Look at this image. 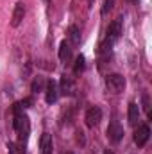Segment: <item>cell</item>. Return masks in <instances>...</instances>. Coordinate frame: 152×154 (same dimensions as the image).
Listing matches in <instances>:
<instances>
[{
    "label": "cell",
    "mask_w": 152,
    "mask_h": 154,
    "mask_svg": "<svg viewBox=\"0 0 152 154\" xmlns=\"http://www.w3.org/2000/svg\"><path fill=\"white\" fill-rule=\"evenodd\" d=\"M123 138V129H122V125L113 120L109 125H108V140L111 142V143H118L120 140Z\"/></svg>",
    "instance_id": "obj_4"
},
{
    "label": "cell",
    "mask_w": 152,
    "mask_h": 154,
    "mask_svg": "<svg viewBox=\"0 0 152 154\" xmlns=\"http://www.w3.org/2000/svg\"><path fill=\"white\" fill-rule=\"evenodd\" d=\"M143 109L147 111V115L150 116V102H149V97L143 95Z\"/></svg>",
    "instance_id": "obj_17"
},
{
    "label": "cell",
    "mask_w": 152,
    "mask_h": 154,
    "mask_svg": "<svg viewBox=\"0 0 152 154\" xmlns=\"http://www.w3.org/2000/svg\"><path fill=\"white\" fill-rule=\"evenodd\" d=\"M120 34H122V18H116L113 23L109 25V29H108V38H106V41H109L113 45L114 41L120 38Z\"/></svg>",
    "instance_id": "obj_6"
},
{
    "label": "cell",
    "mask_w": 152,
    "mask_h": 154,
    "mask_svg": "<svg viewBox=\"0 0 152 154\" xmlns=\"http://www.w3.org/2000/svg\"><path fill=\"white\" fill-rule=\"evenodd\" d=\"M149 136H150V129H149L147 124H143V125H140V127L136 129V133H134V143H136L138 147H143V145L149 142Z\"/></svg>",
    "instance_id": "obj_5"
},
{
    "label": "cell",
    "mask_w": 152,
    "mask_h": 154,
    "mask_svg": "<svg viewBox=\"0 0 152 154\" xmlns=\"http://www.w3.org/2000/svg\"><path fill=\"white\" fill-rule=\"evenodd\" d=\"M82 134H84L82 131H77V142H79V143H84V136H82Z\"/></svg>",
    "instance_id": "obj_18"
},
{
    "label": "cell",
    "mask_w": 152,
    "mask_h": 154,
    "mask_svg": "<svg viewBox=\"0 0 152 154\" xmlns=\"http://www.w3.org/2000/svg\"><path fill=\"white\" fill-rule=\"evenodd\" d=\"M66 154H74V152H66Z\"/></svg>",
    "instance_id": "obj_21"
},
{
    "label": "cell",
    "mask_w": 152,
    "mask_h": 154,
    "mask_svg": "<svg viewBox=\"0 0 152 154\" xmlns=\"http://www.w3.org/2000/svg\"><path fill=\"white\" fill-rule=\"evenodd\" d=\"M74 91H75L74 79L65 74V75L61 77V93H63V95H74Z\"/></svg>",
    "instance_id": "obj_10"
},
{
    "label": "cell",
    "mask_w": 152,
    "mask_h": 154,
    "mask_svg": "<svg viewBox=\"0 0 152 154\" xmlns=\"http://www.w3.org/2000/svg\"><path fill=\"white\" fill-rule=\"evenodd\" d=\"M106 86L113 91V93H122L125 88V79L120 74H111L106 77Z\"/></svg>",
    "instance_id": "obj_2"
},
{
    "label": "cell",
    "mask_w": 152,
    "mask_h": 154,
    "mask_svg": "<svg viewBox=\"0 0 152 154\" xmlns=\"http://www.w3.org/2000/svg\"><path fill=\"white\" fill-rule=\"evenodd\" d=\"M59 59H61L65 65L72 61V47H70V43L61 41V45H59Z\"/></svg>",
    "instance_id": "obj_11"
},
{
    "label": "cell",
    "mask_w": 152,
    "mask_h": 154,
    "mask_svg": "<svg viewBox=\"0 0 152 154\" xmlns=\"http://www.w3.org/2000/svg\"><path fill=\"white\" fill-rule=\"evenodd\" d=\"M45 86H47V81L43 79V77H36L34 81H32V91L34 93H38V91H45Z\"/></svg>",
    "instance_id": "obj_14"
},
{
    "label": "cell",
    "mask_w": 152,
    "mask_h": 154,
    "mask_svg": "<svg viewBox=\"0 0 152 154\" xmlns=\"http://www.w3.org/2000/svg\"><path fill=\"white\" fill-rule=\"evenodd\" d=\"M68 38H70V43L75 45V47L81 43V31L77 29L75 25H72V27L68 29Z\"/></svg>",
    "instance_id": "obj_13"
},
{
    "label": "cell",
    "mask_w": 152,
    "mask_h": 154,
    "mask_svg": "<svg viewBox=\"0 0 152 154\" xmlns=\"http://www.w3.org/2000/svg\"><path fill=\"white\" fill-rule=\"evenodd\" d=\"M23 16H25V4H23V2H18V4L14 5V11H13L11 25H13V27H18V25L22 23Z\"/></svg>",
    "instance_id": "obj_9"
},
{
    "label": "cell",
    "mask_w": 152,
    "mask_h": 154,
    "mask_svg": "<svg viewBox=\"0 0 152 154\" xmlns=\"http://www.w3.org/2000/svg\"><path fill=\"white\" fill-rule=\"evenodd\" d=\"M127 118H129V124H131V125H136V124H138V120H140V108H138L136 102H131V104H129Z\"/></svg>",
    "instance_id": "obj_12"
},
{
    "label": "cell",
    "mask_w": 152,
    "mask_h": 154,
    "mask_svg": "<svg viewBox=\"0 0 152 154\" xmlns=\"http://www.w3.org/2000/svg\"><path fill=\"white\" fill-rule=\"evenodd\" d=\"M114 5V0H104V5H102V14H108Z\"/></svg>",
    "instance_id": "obj_16"
},
{
    "label": "cell",
    "mask_w": 152,
    "mask_h": 154,
    "mask_svg": "<svg viewBox=\"0 0 152 154\" xmlns=\"http://www.w3.org/2000/svg\"><path fill=\"white\" fill-rule=\"evenodd\" d=\"M54 152V142L48 133H43L39 138V154H52Z\"/></svg>",
    "instance_id": "obj_8"
},
{
    "label": "cell",
    "mask_w": 152,
    "mask_h": 154,
    "mask_svg": "<svg viewBox=\"0 0 152 154\" xmlns=\"http://www.w3.org/2000/svg\"><path fill=\"white\" fill-rule=\"evenodd\" d=\"M59 97V90H57V84L54 81H48L47 86H45V100L48 104H54Z\"/></svg>",
    "instance_id": "obj_7"
},
{
    "label": "cell",
    "mask_w": 152,
    "mask_h": 154,
    "mask_svg": "<svg viewBox=\"0 0 152 154\" xmlns=\"http://www.w3.org/2000/svg\"><path fill=\"white\" fill-rule=\"evenodd\" d=\"M84 68H86V59H84V56H77L75 65H74V72H75V74H81V72H84Z\"/></svg>",
    "instance_id": "obj_15"
},
{
    "label": "cell",
    "mask_w": 152,
    "mask_h": 154,
    "mask_svg": "<svg viewBox=\"0 0 152 154\" xmlns=\"http://www.w3.org/2000/svg\"><path fill=\"white\" fill-rule=\"evenodd\" d=\"M84 120H86V125H88V127H97V125L100 124V120H102V109L97 108V106L90 108V109L86 111Z\"/></svg>",
    "instance_id": "obj_3"
},
{
    "label": "cell",
    "mask_w": 152,
    "mask_h": 154,
    "mask_svg": "<svg viewBox=\"0 0 152 154\" xmlns=\"http://www.w3.org/2000/svg\"><path fill=\"white\" fill-rule=\"evenodd\" d=\"M104 154H113L111 151H104Z\"/></svg>",
    "instance_id": "obj_20"
},
{
    "label": "cell",
    "mask_w": 152,
    "mask_h": 154,
    "mask_svg": "<svg viewBox=\"0 0 152 154\" xmlns=\"http://www.w3.org/2000/svg\"><path fill=\"white\" fill-rule=\"evenodd\" d=\"M7 149H9V154H14V143H7Z\"/></svg>",
    "instance_id": "obj_19"
},
{
    "label": "cell",
    "mask_w": 152,
    "mask_h": 154,
    "mask_svg": "<svg viewBox=\"0 0 152 154\" xmlns=\"http://www.w3.org/2000/svg\"><path fill=\"white\" fill-rule=\"evenodd\" d=\"M13 125H14V129H16V133H18L20 142H25L27 136H29V133H31L29 116L25 115L23 111H22V113H16V115H14V120H13Z\"/></svg>",
    "instance_id": "obj_1"
}]
</instances>
